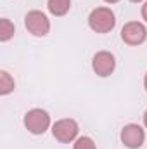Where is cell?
<instances>
[{
    "mask_svg": "<svg viewBox=\"0 0 147 149\" xmlns=\"http://www.w3.org/2000/svg\"><path fill=\"white\" fill-rule=\"evenodd\" d=\"M88 26L95 33H109L116 26V16L111 7H95L88 14Z\"/></svg>",
    "mask_w": 147,
    "mask_h": 149,
    "instance_id": "obj_1",
    "label": "cell"
},
{
    "mask_svg": "<svg viewBox=\"0 0 147 149\" xmlns=\"http://www.w3.org/2000/svg\"><path fill=\"white\" fill-rule=\"evenodd\" d=\"M24 127L30 134L33 135H42L49 130L50 127V116L45 109L33 108L24 114Z\"/></svg>",
    "mask_w": 147,
    "mask_h": 149,
    "instance_id": "obj_2",
    "label": "cell"
},
{
    "mask_svg": "<svg viewBox=\"0 0 147 149\" xmlns=\"http://www.w3.org/2000/svg\"><path fill=\"white\" fill-rule=\"evenodd\" d=\"M78 123L74 121L73 118H62L57 120L52 125V135L55 141L62 142V144H69L73 142L74 139L78 137Z\"/></svg>",
    "mask_w": 147,
    "mask_h": 149,
    "instance_id": "obj_3",
    "label": "cell"
},
{
    "mask_svg": "<svg viewBox=\"0 0 147 149\" xmlns=\"http://www.w3.org/2000/svg\"><path fill=\"white\" fill-rule=\"evenodd\" d=\"M24 26L33 37H45L50 31V21L42 10H30L24 16Z\"/></svg>",
    "mask_w": 147,
    "mask_h": 149,
    "instance_id": "obj_4",
    "label": "cell"
},
{
    "mask_svg": "<svg viewBox=\"0 0 147 149\" xmlns=\"http://www.w3.org/2000/svg\"><path fill=\"white\" fill-rule=\"evenodd\" d=\"M147 38V30L140 21H128L123 28H121V40L126 45H140L144 43Z\"/></svg>",
    "mask_w": 147,
    "mask_h": 149,
    "instance_id": "obj_5",
    "label": "cell"
},
{
    "mask_svg": "<svg viewBox=\"0 0 147 149\" xmlns=\"http://www.w3.org/2000/svg\"><path fill=\"white\" fill-rule=\"evenodd\" d=\"M92 70L94 73L101 78H106V76H111L116 70V57L107 52V50H101L94 56L92 59Z\"/></svg>",
    "mask_w": 147,
    "mask_h": 149,
    "instance_id": "obj_6",
    "label": "cell"
},
{
    "mask_svg": "<svg viewBox=\"0 0 147 149\" xmlns=\"http://www.w3.org/2000/svg\"><path fill=\"white\" fill-rule=\"evenodd\" d=\"M146 141V132L140 125L137 123H128L123 127L121 130V142L125 144V148L128 149H139L142 148Z\"/></svg>",
    "mask_w": 147,
    "mask_h": 149,
    "instance_id": "obj_7",
    "label": "cell"
},
{
    "mask_svg": "<svg viewBox=\"0 0 147 149\" xmlns=\"http://www.w3.org/2000/svg\"><path fill=\"white\" fill-rule=\"evenodd\" d=\"M47 9L52 16H66L71 9V0H47Z\"/></svg>",
    "mask_w": 147,
    "mask_h": 149,
    "instance_id": "obj_8",
    "label": "cell"
},
{
    "mask_svg": "<svg viewBox=\"0 0 147 149\" xmlns=\"http://www.w3.org/2000/svg\"><path fill=\"white\" fill-rule=\"evenodd\" d=\"M14 23L7 17H2L0 19V42H9L10 38L14 37Z\"/></svg>",
    "mask_w": 147,
    "mask_h": 149,
    "instance_id": "obj_9",
    "label": "cell"
},
{
    "mask_svg": "<svg viewBox=\"0 0 147 149\" xmlns=\"http://www.w3.org/2000/svg\"><path fill=\"white\" fill-rule=\"evenodd\" d=\"M14 87H16L14 78L7 73V71L2 70V71H0V94H2V95H7V94H10V92L14 90Z\"/></svg>",
    "mask_w": 147,
    "mask_h": 149,
    "instance_id": "obj_10",
    "label": "cell"
},
{
    "mask_svg": "<svg viewBox=\"0 0 147 149\" xmlns=\"http://www.w3.org/2000/svg\"><path fill=\"white\" fill-rule=\"evenodd\" d=\"M73 149H97V146H95V142H94L92 137L83 135V137H78V139L74 141Z\"/></svg>",
    "mask_w": 147,
    "mask_h": 149,
    "instance_id": "obj_11",
    "label": "cell"
},
{
    "mask_svg": "<svg viewBox=\"0 0 147 149\" xmlns=\"http://www.w3.org/2000/svg\"><path fill=\"white\" fill-rule=\"evenodd\" d=\"M140 12H142V19H146V21H147V2H144V5H142V10H140Z\"/></svg>",
    "mask_w": 147,
    "mask_h": 149,
    "instance_id": "obj_12",
    "label": "cell"
},
{
    "mask_svg": "<svg viewBox=\"0 0 147 149\" xmlns=\"http://www.w3.org/2000/svg\"><path fill=\"white\" fill-rule=\"evenodd\" d=\"M144 125H146V128H147V109H146V113H144Z\"/></svg>",
    "mask_w": 147,
    "mask_h": 149,
    "instance_id": "obj_13",
    "label": "cell"
},
{
    "mask_svg": "<svg viewBox=\"0 0 147 149\" xmlns=\"http://www.w3.org/2000/svg\"><path fill=\"white\" fill-rule=\"evenodd\" d=\"M144 87H146V92H147V73H146V76H144Z\"/></svg>",
    "mask_w": 147,
    "mask_h": 149,
    "instance_id": "obj_14",
    "label": "cell"
},
{
    "mask_svg": "<svg viewBox=\"0 0 147 149\" xmlns=\"http://www.w3.org/2000/svg\"><path fill=\"white\" fill-rule=\"evenodd\" d=\"M106 3H116V2H119V0H104Z\"/></svg>",
    "mask_w": 147,
    "mask_h": 149,
    "instance_id": "obj_15",
    "label": "cell"
},
{
    "mask_svg": "<svg viewBox=\"0 0 147 149\" xmlns=\"http://www.w3.org/2000/svg\"><path fill=\"white\" fill-rule=\"evenodd\" d=\"M130 2H133V3H140V2H144V0H130Z\"/></svg>",
    "mask_w": 147,
    "mask_h": 149,
    "instance_id": "obj_16",
    "label": "cell"
}]
</instances>
